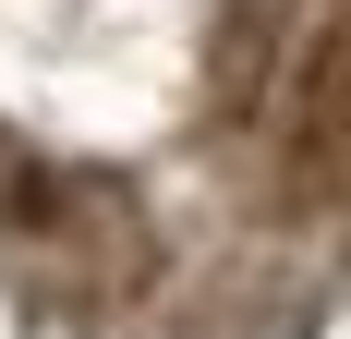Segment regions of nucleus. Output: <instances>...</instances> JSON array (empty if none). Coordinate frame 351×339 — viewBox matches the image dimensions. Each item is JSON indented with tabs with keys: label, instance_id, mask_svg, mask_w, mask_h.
Masks as SVG:
<instances>
[{
	"label": "nucleus",
	"instance_id": "f257e3e1",
	"mask_svg": "<svg viewBox=\"0 0 351 339\" xmlns=\"http://www.w3.org/2000/svg\"><path fill=\"white\" fill-rule=\"evenodd\" d=\"M303 158H315L327 194H351V36L303 73Z\"/></svg>",
	"mask_w": 351,
	"mask_h": 339
}]
</instances>
